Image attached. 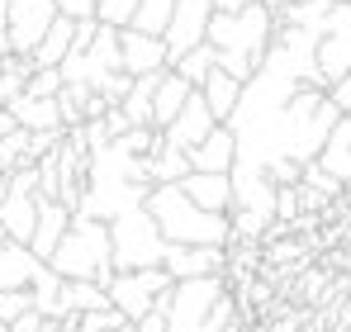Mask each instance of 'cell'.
Segmentation results:
<instances>
[{"label":"cell","mask_w":351,"mask_h":332,"mask_svg":"<svg viewBox=\"0 0 351 332\" xmlns=\"http://www.w3.org/2000/svg\"><path fill=\"white\" fill-rule=\"evenodd\" d=\"M171 5H176V0H138L133 29H143V34H162L167 19H171Z\"/></svg>","instance_id":"28"},{"label":"cell","mask_w":351,"mask_h":332,"mask_svg":"<svg viewBox=\"0 0 351 332\" xmlns=\"http://www.w3.org/2000/svg\"><path fill=\"white\" fill-rule=\"evenodd\" d=\"M276 14L256 0V5H247V10H214V19H209V29H204V43L219 53V67L223 71H233L237 81H247L256 67H261V57L271 48V34H276Z\"/></svg>","instance_id":"2"},{"label":"cell","mask_w":351,"mask_h":332,"mask_svg":"<svg viewBox=\"0 0 351 332\" xmlns=\"http://www.w3.org/2000/svg\"><path fill=\"white\" fill-rule=\"evenodd\" d=\"M313 57H318L323 86L342 81L351 71V0H337V5L323 14V24H318V34H313Z\"/></svg>","instance_id":"8"},{"label":"cell","mask_w":351,"mask_h":332,"mask_svg":"<svg viewBox=\"0 0 351 332\" xmlns=\"http://www.w3.org/2000/svg\"><path fill=\"white\" fill-rule=\"evenodd\" d=\"M214 19V0H176L171 19L162 29V43H167V67H171L180 53H190L195 43H204V29Z\"/></svg>","instance_id":"10"},{"label":"cell","mask_w":351,"mask_h":332,"mask_svg":"<svg viewBox=\"0 0 351 332\" xmlns=\"http://www.w3.org/2000/svg\"><path fill=\"white\" fill-rule=\"evenodd\" d=\"M219 294H228V276L171 280V289L157 299V309L167 313V332H204L209 309L219 304Z\"/></svg>","instance_id":"6"},{"label":"cell","mask_w":351,"mask_h":332,"mask_svg":"<svg viewBox=\"0 0 351 332\" xmlns=\"http://www.w3.org/2000/svg\"><path fill=\"white\" fill-rule=\"evenodd\" d=\"M34 223H38V190H24V185H0V228L29 247L34 237Z\"/></svg>","instance_id":"13"},{"label":"cell","mask_w":351,"mask_h":332,"mask_svg":"<svg viewBox=\"0 0 351 332\" xmlns=\"http://www.w3.org/2000/svg\"><path fill=\"white\" fill-rule=\"evenodd\" d=\"M138 14V0H95V19L110 29H128Z\"/></svg>","instance_id":"30"},{"label":"cell","mask_w":351,"mask_h":332,"mask_svg":"<svg viewBox=\"0 0 351 332\" xmlns=\"http://www.w3.org/2000/svg\"><path fill=\"white\" fill-rule=\"evenodd\" d=\"M5 110H10V119H14L24 133H66V128H62V114H58V95H53V100H38V95H24V91H19Z\"/></svg>","instance_id":"17"},{"label":"cell","mask_w":351,"mask_h":332,"mask_svg":"<svg viewBox=\"0 0 351 332\" xmlns=\"http://www.w3.org/2000/svg\"><path fill=\"white\" fill-rule=\"evenodd\" d=\"M214 123H219V119L209 114L204 95H199V91H190V95H185V105H180V114H176L167 128H162V138H167L171 147H180V152H190V147H195V143L214 128Z\"/></svg>","instance_id":"14"},{"label":"cell","mask_w":351,"mask_h":332,"mask_svg":"<svg viewBox=\"0 0 351 332\" xmlns=\"http://www.w3.org/2000/svg\"><path fill=\"white\" fill-rule=\"evenodd\" d=\"M24 309H34V294H29V285H19V289H0V332L10 328Z\"/></svg>","instance_id":"31"},{"label":"cell","mask_w":351,"mask_h":332,"mask_svg":"<svg viewBox=\"0 0 351 332\" xmlns=\"http://www.w3.org/2000/svg\"><path fill=\"white\" fill-rule=\"evenodd\" d=\"M66 223H71V209H66L62 200H38V223H34V237H29V252H34L38 261L53 257V247L62 242Z\"/></svg>","instance_id":"18"},{"label":"cell","mask_w":351,"mask_h":332,"mask_svg":"<svg viewBox=\"0 0 351 332\" xmlns=\"http://www.w3.org/2000/svg\"><path fill=\"white\" fill-rule=\"evenodd\" d=\"M143 204H147V214L157 219V233H162L167 242H180V247H228V242H233L228 214L199 209V204L180 190V180H176V185H152Z\"/></svg>","instance_id":"3"},{"label":"cell","mask_w":351,"mask_h":332,"mask_svg":"<svg viewBox=\"0 0 351 332\" xmlns=\"http://www.w3.org/2000/svg\"><path fill=\"white\" fill-rule=\"evenodd\" d=\"M58 14H66V19H95V0H58Z\"/></svg>","instance_id":"34"},{"label":"cell","mask_w":351,"mask_h":332,"mask_svg":"<svg viewBox=\"0 0 351 332\" xmlns=\"http://www.w3.org/2000/svg\"><path fill=\"white\" fill-rule=\"evenodd\" d=\"M58 91H62V71H58V67H29V76H24V95L53 100Z\"/></svg>","instance_id":"29"},{"label":"cell","mask_w":351,"mask_h":332,"mask_svg":"<svg viewBox=\"0 0 351 332\" xmlns=\"http://www.w3.org/2000/svg\"><path fill=\"white\" fill-rule=\"evenodd\" d=\"M71 43H76V19L58 14V19L48 24L43 43H38V48L29 53V67H62V57L71 53Z\"/></svg>","instance_id":"23"},{"label":"cell","mask_w":351,"mask_h":332,"mask_svg":"<svg viewBox=\"0 0 351 332\" xmlns=\"http://www.w3.org/2000/svg\"><path fill=\"white\" fill-rule=\"evenodd\" d=\"M10 128H14V119H10V110H0V138H5Z\"/></svg>","instance_id":"39"},{"label":"cell","mask_w":351,"mask_h":332,"mask_svg":"<svg viewBox=\"0 0 351 332\" xmlns=\"http://www.w3.org/2000/svg\"><path fill=\"white\" fill-rule=\"evenodd\" d=\"M0 14H5V0H0Z\"/></svg>","instance_id":"41"},{"label":"cell","mask_w":351,"mask_h":332,"mask_svg":"<svg viewBox=\"0 0 351 332\" xmlns=\"http://www.w3.org/2000/svg\"><path fill=\"white\" fill-rule=\"evenodd\" d=\"M110 252H114V271H143V266H162L167 237L157 233V219L147 214V204H133L110 219Z\"/></svg>","instance_id":"5"},{"label":"cell","mask_w":351,"mask_h":332,"mask_svg":"<svg viewBox=\"0 0 351 332\" xmlns=\"http://www.w3.org/2000/svg\"><path fill=\"white\" fill-rule=\"evenodd\" d=\"M299 180H304L308 190L328 195V200H332V195H342V185H337V180H332V176H328V171H323L318 162H304V171H299Z\"/></svg>","instance_id":"32"},{"label":"cell","mask_w":351,"mask_h":332,"mask_svg":"<svg viewBox=\"0 0 351 332\" xmlns=\"http://www.w3.org/2000/svg\"><path fill=\"white\" fill-rule=\"evenodd\" d=\"M313 162L323 166L342 190L351 185V133H347V119H337V128L328 133V143L318 147V157H313Z\"/></svg>","instance_id":"22"},{"label":"cell","mask_w":351,"mask_h":332,"mask_svg":"<svg viewBox=\"0 0 351 332\" xmlns=\"http://www.w3.org/2000/svg\"><path fill=\"white\" fill-rule=\"evenodd\" d=\"M48 266L58 271L62 280H105L114 276V252H110V223L105 219H86V214H71L62 242L53 247Z\"/></svg>","instance_id":"4"},{"label":"cell","mask_w":351,"mask_h":332,"mask_svg":"<svg viewBox=\"0 0 351 332\" xmlns=\"http://www.w3.org/2000/svg\"><path fill=\"white\" fill-rule=\"evenodd\" d=\"M328 100H332L342 114H351V71L342 76V81H332V86H328Z\"/></svg>","instance_id":"35"},{"label":"cell","mask_w":351,"mask_h":332,"mask_svg":"<svg viewBox=\"0 0 351 332\" xmlns=\"http://www.w3.org/2000/svg\"><path fill=\"white\" fill-rule=\"evenodd\" d=\"M90 309H110L105 285H95V280H62V313H90Z\"/></svg>","instance_id":"25"},{"label":"cell","mask_w":351,"mask_h":332,"mask_svg":"<svg viewBox=\"0 0 351 332\" xmlns=\"http://www.w3.org/2000/svg\"><path fill=\"white\" fill-rule=\"evenodd\" d=\"M261 5H266L271 14H280V10H285V5H294V0H261Z\"/></svg>","instance_id":"38"},{"label":"cell","mask_w":351,"mask_h":332,"mask_svg":"<svg viewBox=\"0 0 351 332\" xmlns=\"http://www.w3.org/2000/svg\"><path fill=\"white\" fill-rule=\"evenodd\" d=\"M190 171H233V162H237V138H233V128L228 123H214L190 152Z\"/></svg>","instance_id":"16"},{"label":"cell","mask_w":351,"mask_h":332,"mask_svg":"<svg viewBox=\"0 0 351 332\" xmlns=\"http://www.w3.org/2000/svg\"><path fill=\"white\" fill-rule=\"evenodd\" d=\"M199 95H204V105H209V114L219 119V123H228V114H233L237 95H242V81H237L233 71H223V67H214L199 86H195Z\"/></svg>","instance_id":"21"},{"label":"cell","mask_w":351,"mask_h":332,"mask_svg":"<svg viewBox=\"0 0 351 332\" xmlns=\"http://www.w3.org/2000/svg\"><path fill=\"white\" fill-rule=\"evenodd\" d=\"M143 162H147V180H152V185H176V180L190 176V157H185L180 147H171L167 138H162Z\"/></svg>","instance_id":"24"},{"label":"cell","mask_w":351,"mask_h":332,"mask_svg":"<svg viewBox=\"0 0 351 332\" xmlns=\"http://www.w3.org/2000/svg\"><path fill=\"white\" fill-rule=\"evenodd\" d=\"M171 289V276L162 266H143V271H114L105 280V294L128 323H138L147 309H157V299Z\"/></svg>","instance_id":"7"},{"label":"cell","mask_w":351,"mask_h":332,"mask_svg":"<svg viewBox=\"0 0 351 332\" xmlns=\"http://www.w3.org/2000/svg\"><path fill=\"white\" fill-rule=\"evenodd\" d=\"M162 271L171 280H195V276H228V247H180L167 242Z\"/></svg>","instance_id":"11"},{"label":"cell","mask_w":351,"mask_h":332,"mask_svg":"<svg viewBox=\"0 0 351 332\" xmlns=\"http://www.w3.org/2000/svg\"><path fill=\"white\" fill-rule=\"evenodd\" d=\"M147 190H152L147 162L133 157V152H123L114 138H110L100 152L86 157V185H81V200H76L71 214H86V219H105L110 223L114 214L143 204Z\"/></svg>","instance_id":"1"},{"label":"cell","mask_w":351,"mask_h":332,"mask_svg":"<svg viewBox=\"0 0 351 332\" xmlns=\"http://www.w3.org/2000/svg\"><path fill=\"white\" fill-rule=\"evenodd\" d=\"M119 67L128 76H152V71H167V43L162 34H143V29H119Z\"/></svg>","instance_id":"12"},{"label":"cell","mask_w":351,"mask_h":332,"mask_svg":"<svg viewBox=\"0 0 351 332\" xmlns=\"http://www.w3.org/2000/svg\"><path fill=\"white\" fill-rule=\"evenodd\" d=\"M247 5H256V0H214V10H247Z\"/></svg>","instance_id":"37"},{"label":"cell","mask_w":351,"mask_h":332,"mask_svg":"<svg viewBox=\"0 0 351 332\" xmlns=\"http://www.w3.org/2000/svg\"><path fill=\"white\" fill-rule=\"evenodd\" d=\"M190 91H195V86H190L180 71L167 67V71L157 76V91H152V128H167L176 114H180V105H185V95H190Z\"/></svg>","instance_id":"20"},{"label":"cell","mask_w":351,"mask_h":332,"mask_svg":"<svg viewBox=\"0 0 351 332\" xmlns=\"http://www.w3.org/2000/svg\"><path fill=\"white\" fill-rule=\"evenodd\" d=\"M5 332H58V318H43L38 309H24V313H19Z\"/></svg>","instance_id":"33"},{"label":"cell","mask_w":351,"mask_h":332,"mask_svg":"<svg viewBox=\"0 0 351 332\" xmlns=\"http://www.w3.org/2000/svg\"><path fill=\"white\" fill-rule=\"evenodd\" d=\"M0 19H5L10 57H29L43 43L48 24L58 19V0H5V14Z\"/></svg>","instance_id":"9"},{"label":"cell","mask_w":351,"mask_h":332,"mask_svg":"<svg viewBox=\"0 0 351 332\" xmlns=\"http://www.w3.org/2000/svg\"><path fill=\"white\" fill-rule=\"evenodd\" d=\"M29 294H34V309L43 313V318H62V276L43 261L34 280H29Z\"/></svg>","instance_id":"26"},{"label":"cell","mask_w":351,"mask_h":332,"mask_svg":"<svg viewBox=\"0 0 351 332\" xmlns=\"http://www.w3.org/2000/svg\"><path fill=\"white\" fill-rule=\"evenodd\" d=\"M180 190H185L199 209H209V214H228V209H233V176H228V171H190V176L180 180Z\"/></svg>","instance_id":"15"},{"label":"cell","mask_w":351,"mask_h":332,"mask_svg":"<svg viewBox=\"0 0 351 332\" xmlns=\"http://www.w3.org/2000/svg\"><path fill=\"white\" fill-rule=\"evenodd\" d=\"M342 119H347V133H351V114H342Z\"/></svg>","instance_id":"40"},{"label":"cell","mask_w":351,"mask_h":332,"mask_svg":"<svg viewBox=\"0 0 351 332\" xmlns=\"http://www.w3.org/2000/svg\"><path fill=\"white\" fill-rule=\"evenodd\" d=\"M38 266H43V261H38L24 242H14V237L0 228V289H19V285H29Z\"/></svg>","instance_id":"19"},{"label":"cell","mask_w":351,"mask_h":332,"mask_svg":"<svg viewBox=\"0 0 351 332\" xmlns=\"http://www.w3.org/2000/svg\"><path fill=\"white\" fill-rule=\"evenodd\" d=\"M214 67H219V53H214L209 43H195L190 53H180V57L171 62V71H180V76H185L190 86H199V81H204V76H209Z\"/></svg>","instance_id":"27"},{"label":"cell","mask_w":351,"mask_h":332,"mask_svg":"<svg viewBox=\"0 0 351 332\" xmlns=\"http://www.w3.org/2000/svg\"><path fill=\"white\" fill-rule=\"evenodd\" d=\"M133 332H167V313H162V309H147V313L133 323Z\"/></svg>","instance_id":"36"}]
</instances>
